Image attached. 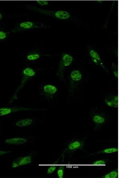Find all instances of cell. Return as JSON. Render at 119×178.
Instances as JSON below:
<instances>
[{
	"mask_svg": "<svg viewBox=\"0 0 119 178\" xmlns=\"http://www.w3.org/2000/svg\"><path fill=\"white\" fill-rule=\"evenodd\" d=\"M32 162V158L29 156H24L19 158L12 163V167L16 168L17 167L28 164Z\"/></svg>",
	"mask_w": 119,
	"mask_h": 178,
	"instance_id": "7c38bea8",
	"label": "cell"
},
{
	"mask_svg": "<svg viewBox=\"0 0 119 178\" xmlns=\"http://www.w3.org/2000/svg\"><path fill=\"white\" fill-rule=\"evenodd\" d=\"M84 142L80 140H74L68 145L65 152H71L78 150H83Z\"/></svg>",
	"mask_w": 119,
	"mask_h": 178,
	"instance_id": "9c48e42d",
	"label": "cell"
},
{
	"mask_svg": "<svg viewBox=\"0 0 119 178\" xmlns=\"http://www.w3.org/2000/svg\"><path fill=\"white\" fill-rule=\"evenodd\" d=\"M65 167V166L64 165H61L57 169V174L59 178H62L63 177Z\"/></svg>",
	"mask_w": 119,
	"mask_h": 178,
	"instance_id": "d6986e66",
	"label": "cell"
},
{
	"mask_svg": "<svg viewBox=\"0 0 119 178\" xmlns=\"http://www.w3.org/2000/svg\"><path fill=\"white\" fill-rule=\"evenodd\" d=\"M57 166L56 165H52L50 166L47 170V174H50L53 173L56 170Z\"/></svg>",
	"mask_w": 119,
	"mask_h": 178,
	"instance_id": "44dd1931",
	"label": "cell"
},
{
	"mask_svg": "<svg viewBox=\"0 0 119 178\" xmlns=\"http://www.w3.org/2000/svg\"><path fill=\"white\" fill-rule=\"evenodd\" d=\"M5 142L11 144L19 145L26 143L27 142L26 139L19 138H16L7 139Z\"/></svg>",
	"mask_w": 119,
	"mask_h": 178,
	"instance_id": "4fadbf2b",
	"label": "cell"
},
{
	"mask_svg": "<svg viewBox=\"0 0 119 178\" xmlns=\"http://www.w3.org/2000/svg\"><path fill=\"white\" fill-rule=\"evenodd\" d=\"M73 60L72 56L67 53H63L60 62L56 75L60 79L65 80L64 72L65 68L69 66Z\"/></svg>",
	"mask_w": 119,
	"mask_h": 178,
	"instance_id": "277c9868",
	"label": "cell"
},
{
	"mask_svg": "<svg viewBox=\"0 0 119 178\" xmlns=\"http://www.w3.org/2000/svg\"><path fill=\"white\" fill-rule=\"evenodd\" d=\"M89 55L93 63L104 70L106 72L108 70L106 68L98 53L95 50L91 49L89 51Z\"/></svg>",
	"mask_w": 119,
	"mask_h": 178,
	"instance_id": "ba28073f",
	"label": "cell"
},
{
	"mask_svg": "<svg viewBox=\"0 0 119 178\" xmlns=\"http://www.w3.org/2000/svg\"><path fill=\"white\" fill-rule=\"evenodd\" d=\"M36 109H37L22 107H2L0 108V116L20 111L34 110Z\"/></svg>",
	"mask_w": 119,
	"mask_h": 178,
	"instance_id": "52a82bcc",
	"label": "cell"
},
{
	"mask_svg": "<svg viewBox=\"0 0 119 178\" xmlns=\"http://www.w3.org/2000/svg\"><path fill=\"white\" fill-rule=\"evenodd\" d=\"M107 163V160L103 159L95 160L92 163V164L95 165H105Z\"/></svg>",
	"mask_w": 119,
	"mask_h": 178,
	"instance_id": "ffe728a7",
	"label": "cell"
},
{
	"mask_svg": "<svg viewBox=\"0 0 119 178\" xmlns=\"http://www.w3.org/2000/svg\"><path fill=\"white\" fill-rule=\"evenodd\" d=\"M25 6L30 10L62 20L67 19L71 16L70 13L66 11H50L42 9L38 7L29 5H26Z\"/></svg>",
	"mask_w": 119,
	"mask_h": 178,
	"instance_id": "6da1fadb",
	"label": "cell"
},
{
	"mask_svg": "<svg viewBox=\"0 0 119 178\" xmlns=\"http://www.w3.org/2000/svg\"><path fill=\"white\" fill-rule=\"evenodd\" d=\"M11 151H0V156L4 155L8 153H9L11 152Z\"/></svg>",
	"mask_w": 119,
	"mask_h": 178,
	"instance_id": "cb8c5ba5",
	"label": "cell"
},
{
	"mask_svg": "<svg viewBox=\"0 0 119 178\" xmlns=\"http://www.w3.org/2000/svg\"><path fill=\"white\" fill-rule=\"evenodd\" d=\"M40 57V55L37 53L30 54L26 56V58L29 61H35L39 59Z\"/></svg>",
	"mask_w": 119,
	"mask_h": 178,
	"instance_id": "e0dca14e",
	"label": "cell"
},
{
	"mask_svg": "<svg viewBox=\"0 0 119 178\" xmlns=\"http://www.w3.org/2000/svg\"><path fill=\"white\" fill-rule=\"evenodd\" d=\"M103 178H117L118 177V169L113 170L102 176Z\"/></svg>",
	"mask_w": 119,
	"mask_h": 178,
	"instance_id": "2e32d148",
	"label": "cell"
},
{
	"mask_svg": "<svg viewBox=\"0 0 119 178\" xmlns=\"http://www.w3.org/2000/svg\"><path fill=\"white\" fill-rule=\"evenodd\" d=\"M35 71L31 68L27 67L23 69L22 72V77L21 83L10 100L8 103L9 104H11L17 99L18 93L19 91L23 87L25 83L35 76Z\"/></svg>",
	"mask_w": 119,
	"mask_h": 178,
	"instance_id": "7a4b0ae2",
	"label": "cell"
},
{
	"mask_svg": "<svg viewBox=\"0 0 119 178\" xmlns=\"http://www.w3.org/2000/svg\"><path fill=\"white\" fill-rule=\"evenodd\" d=\"M48 27L47 25L40 22L26 21L20 23L13 28L12 31L15 33L32 28H46Z\"/></svg>",
	"mask_w": 119,
	"mask_h": 178,
	"instance_id": "5b68a950",
	"label": "cell"
},
{
	"mask_svg": "<svg viewBox=\"0 0 119 178\" xmlns=\"http://www.w3.org/2000/svg\"><path fill=\"white\" fill-rule=\"evenodd\" d=\"M7 36V34L6 32L0 31V41L5 39Z\"/></svg>",
	"mask_w": 119,
	"mask_h": 178,
	"instance_id": "7402d4cb",
	"label": "cell"
},
{
	"mask_svg": "<svg viewBox=\"0 0 119 178\" xmlns=\"http://www.w3.org/2000/svg\"><path fill=\"white\" fill-rule=\"evenodd\" d=\"M32 122L33 120L31 119L25 118L20 120L16 122L15 125L19 127H25L30 125Z\"/></svg>",
	"mask_w": 119,
	"mask_h": 178,
	"instance_id": "5bb4252c",
	"label": "cell"
},
{
	"mask_svg": "<svg viewBox=\"0 0 119 178\" xmlns=\"http://www.w3.org/2000/svg\"><path fill=\"white\" fill-rule=\"evenodd\" d=\"M3 15L2 13L0 12V20H1L2 18Z\"/></svg>",
	"mask_w": 119,
	"mask_h": 178,
	"instance_id": "d4e9b609",
	"label": "cell"
},
{
	"mask_svg": "<svg viewBox=\"0 0 119 178\" xmlns=\"http://www.w3.org/2000/svg\"><path fill=\"white\" fill-rule=\"evenodd\" d=\"M58 89L55 86L51 84H47L43 87V91L44 95L47 97H52L57 92Z\"/></svg>",
	"mask_w": 119,
	"mask_h": 178,
	"instance_id": "8fae6325",
	"label": "cell"
},
{
	"mask_svg": "<svg viewBox=\"0 0 119 178\" xmlns=\"http://www.w3.org/2000/svg\"><path fill=\"white\" fill-rule=\"evenodd\" d=\"M118 148L117 147H111L106 148L99 151L91 155L99 154H110L118 152Z\"/></svg>",
	"mask_w": 119,
	"mask_h": 178,
	"instance_id": "9a60e30c",
	"label": "cell"
},
{
	"mask_svg": "<svg viewBox=\"0 0 119 178\" xmlns=\"http://www.w3.org/2000/svg\"><path fill=\"white\" fill-rule=\"evenodd\" d=\"M112 68L113 75L115 78L117 79L118 78V66L116 64L113 63L112 64Z\"/></svg>",
	"mask_w": 119,
	"mask_h": 178,
	"instance_id": "ac0fdd59",
	"label": "cell"
},
{
	"mask_svg": "<svg viewBox=\"0 0 119 178\" xmlns=\"http://www.w3.org/2000/svg\"><path fill=\"white\" fill-rule=\"evenodd\" d=\"M98 2H102L103 1H101V0H98L97 1Z\"/></svg>",
	"mask_w": 119,
	"mask_h": 178,
	"instance_id": "484cf974",
	"label": "cell"
},
{
	"mask_svg": "<svg viewBox=\"0 0 119 178\" xmlns=\"http://www.w3.org/2000/svg\"><path fill=\"white\" fill-rule=\"evenodd\" d=\"M90 117L95 126L98 128L104 125L107 120V117L104 114L94 110L90 111Z\"/></svg>",
	"mask_w": 119,
	"mask_h": 178,
	"instance_id": "8992f818",
	"label": "cell"
},
{
	"mask_svg": "<svg viewBox=\"0 0 119 178\" xmlns=\"http://www.w3.org/2000/svg\"><path fill=\"white\" fill-rule=\"evenodd\" d=\"M82 78V74L80 70L74 69L71 72L68 88V93L70 96H72L74 94Z\"/></svg>",
	"mask_w": 119,
	"mask_h": 178,
	"instance_id": "3957f363",
	"label": "cell"
},
{
	"mask_svg": "<svg viewBox=\"0 0 119 178\" xmlns=\"http://www.w3.org/2000/svg\"><path fill=\"white\" fill-rule=\"evenodd\" d=\"M37 2L40 5L43 6L47 5L48 4V1L47 0H37Z\"/></svg>",
	"mask_w": 119,
	"mask_h": 178,
	"instance_id": "603a6c76",
	"label": "cell"
},
{
	"mask_svg": "<svg viewBox=\"0 0 119 178\" xmlns=\"http://www.w3.org/2000/svg\"><path fill=\"white\" fill-rule=\"evenodd\" d=\"M104 102L108 106L117 108L118 107V96L116 94H111L107 96L104 98Z\"/></svg>",
	"mask_w": 119,
	"mask_h": 178,
	"instance_id": "30bf717a",
	"label": "cell"
}]
</instances>
